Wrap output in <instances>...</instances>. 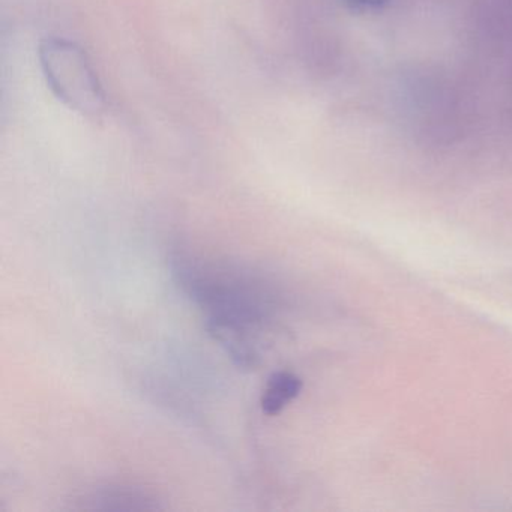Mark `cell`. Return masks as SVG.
I'll list each match as a JSON object with an SVG mask.
<instances>
[{
    "instance_id": "1",
    "label": "cell",
    "mask_w": 512,
    "mask_h": 512,
    "mask_svg": "<svg viewBox=\"0 0 512 512\" xmlns=\"http://www.w3.org/2000/svg\"><path fill=\"white\" fill-rule=\"evenodd\" d=\"M170 263L176 283L205 313L209 334L238 367H256L259 335L280 311L277 286L238 263L190 253L175 254Z\"/></svg>"
},
{
    "instance_id": "5",
    "label": "cell",
    "mask_w": 512,
    "mask_h": 512,
    "mask_svg": "<svg viewBox=\"0 0 512 512\" xmlns=\"http://www.w3.org/2000/svg\"><path fill=\"white\" fill-rule=\"evenodd\" d=\"M302 391V380L292 371H275L266 383L260 406L268 416H277Z\"/></svg>"
},
{
    "instance_id": "2",
    "label": "cell",
    "mask_w": 512,
    "mask_h": 512,
    "mask_svg": "<svg viewBox=\"0 0 512 512\" xmlns=\"http://www.w3.org/2000/svg\"><path fill=\"white\" fill-rule=\"evenodd\" d=\"M47 86L64 106L85 118L97 119L107 110L103 85L88 53L65 38H46L38 49Z\"/></svg>"
},
{
    "instance_id": "6",
    "label": "cell",
    "mask_w": 512,
    "mask_h": 512,
    "mask_svg": "<svg viewBox=\"0 0 512 512\" xmlns=\"http://www.w3.org/2000/svg\"><path fill=\"white\" fill-rule=\"evenodd\" d=\"M391 0H343L350 10L361 11V13H370V11H379L385 8Z\"/></svg>"
},
{
    "instance_id": "4",
    "label": "cell",
    "mask_w": 512,
    "mask_h": 512,
    "mask_svg": "<svg viewBox=\"0 0 512 512\" xmlns=\"http://www.w3.org/2000/svg\"><path fill=\"white\" fill-rule=\"evenodd\" d=\"M77 508L86 511H154L161 509L157 497L142 488L107 485L77 499Z\"/></svg>"
},
{
    "instance_id": "3",
    "label": "cell",
    "mask_w": 512,
    "mask_h": 512,
    "mask_svg": "<svg viewBox=\"0 0 512 512\" xmlns=\"http://www.w3.org/2000/svg\"><path fill=\"white\" fill-rule=\"evenodd\" d=\"M449 86L442 77L434 74L416 77L415 82L410 83L409 109L413 119L421 125L422 133L437 136L454 130V124L449 121L457 115L458 97Z\"/></svg>"
}]
</instances>
